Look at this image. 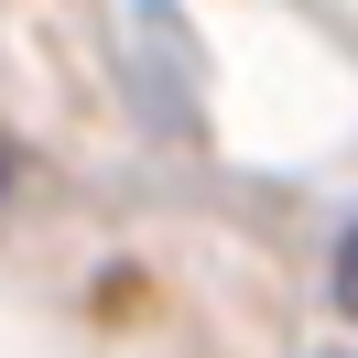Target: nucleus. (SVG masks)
<instances>
[{"label":"nucleus","mask_w":358,"mask_h":358,"mask_svg":"<svg viewBox=\"0 0 358 358\" xmlns=\"http://www.w3.org/2000/svg\"><path fill=\"white\" fill-rule=\"evenodd\" d=\"M336 315L358 326V217H348V239H336Z\"/></svg>","instance_id":"1"},{"label":"nucleus","mask_w":358,"mask_h":358,"mask_svg":"<svg viewBox=\"0 0 358 358\" xmlns=\"http://www.w3.org/2000/svg\"><path fill=\"white\" fill-rule=\"evenodd\" d=\"M0 196H11V141H0Z\"/></svg>","instance_id":"2"}]
</instances>
